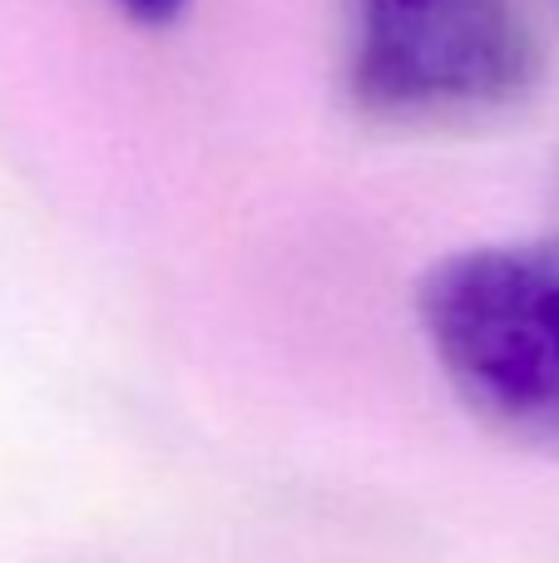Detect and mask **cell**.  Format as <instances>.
Masks as SVG:
<instances>
[{"label": "cell", "instance_id": "obj_1", "mask_svg": "<svg viewBox=\"0 0 559 563\" xmlns=\"http://www.w3.org/2000/svg\"><path fill=\"white\" fill-rule=\"evenodd\" d=\"M416 321L446 386L501 440L559 455V243H481L426 267Z\"/></svg>", "mask_w": 559, "mask_h": 563}, {"label": "cell", "instance_id": "obj_2", "mask_svg": "<svg viewBox=\"0 0 559 563\" xmlns=\"http://www.w3.org/2000/svg\"><path fill=\"white\" fill-rule=\"evenodd\" d=\"M347 99L386 129H475L530 104L540 40L520 0H347Z\"/></svg>", "mask_w": 559, "mask_h": 563}, {"label": "cell", "instance_id": "obj_3", "mask_svg": "<svg viewBox=\"0 0 559 563\" xmlns=\"http://www.w3.org/2000/svg\"><path fill=\"white\" fill-rule=\"evenodd\" d=\"M109 5H114L124 20L144 25V30H168L174 20L188 15V5H194V0H109Z\"/></svg>", "mask_w": 559, "mask_h": 563}, {"label": "cell", "instance_id": "obj_4", "mask_svg": "<svg viewBox=\"0 0 559 563\" xmlns=\"http://www.w3.org/2000/svg\"><path fill=\"white\" fill-rule=\"evenodd\" d=\"M555 5H559V0H555Z\"/></svg>", "mask_w": 559, "mask_h": 563}]
</instances>
